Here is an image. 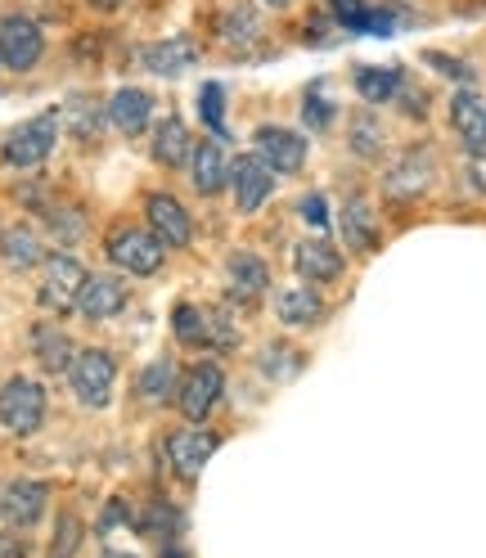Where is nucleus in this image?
<instances>
[{"mask_svg":"<svg viewBox=\"0 0 486 558\" xmlns=\"http://www.w3.org/2000/svg\"><path fill=\"white\" fill-rule=\"evenodd\" d=\"M104 257L126 275H158L162 262H167V243L149 226L122 221V226L109 230V239H104Z\"/></svg>","mask_w":486,"mask_h":558,"instance_id":"f257e3e1","label":"nucleus"},{"mask_svg":"<svg viewBox=\"0 0 486 558\" xmlns=\"http://www.w3.org/2000/svg\"><path fill=\"white\" fill-rule=\"evenodd\" d=\"M59 122H63V109H41L37 118L19 122L5 135V145H0V158H5L10 167H19V171L41 167L59 145Z\"/></svg>","mask_w":486,"mask_h":558,"instance_id":"f03ea898","label":"nucleus"},{"mask_svg":"<svg viewBox=\"0 0 486 558\" xmlns=\"http://www.w3.org/2000/svg\"><path fill=\"white\" fill-rule=\"evenodd\" d=\"M68 383H73V397L86 410H104L118 388V356L104 352V347H86V352H77L73 365H68Z\"/></svg>","mask_w":486,"mask_h":558,"instance_id":"7ed1b4c3","label":"nucleus"},{"mask_svg":"<svg viewBox=\"0 0 486 558\" xmlns=\"http://www.w3.org/2000/svg\"><path fill=\"white\" fill-rule=\"evenodd\" d=\"M0 424H5V433H14V437L41 433V424H46V388L37 378L14 374L5 388H0Z\"/></svg>","mask_w":486,"mask_h":558,"instance_id":"20e7f679","label":"nucleus"},{"mask_svg":"<svg viewBox=\"0 0 486 558\" xmlns=\"http://www.w3.org/2000/svg\"><path fill=\"white\" fill-rule=\"evenodd\" d=\"M46 54V32L37 19L27 14H10L0 19V63L10 68V73H27V68H37Z\"/></svg>","mask_w":486,"mask_h":558,"instance_id":"39448f33","label":"nucleus"},{"mask_svg":"<svg viewBox=\"0 0 486 558\" xmlns=\"http://www.w3.org/2000/svg\"><path fill=\"white\" fill-rule=\"evenodd\" d=\"M46 275H41V289H37V302L46 311H54V316H63V311H77V298H82V284H86V270L77 257L68 253H54L41 262Z\"/></svg>","mask_w":486,"mask_h":558,"instance_id":"423d86ee","label":"nucleus"},{"mask_svg":"<svg viewBox=\"0 0 486 558\" xmlns=\"http://www.w3.org/2000/svg\"><path fill=\"white\" fill-rule=\"evenodd\" d=\"M217 446H221L217 433H203V428H171V433L162 437V456H167L171 473L185 477V482H194V477L207 469V460L217 456Z\"/></svg>","mask_w":486,"mask_h":558,"instance_id":"0eeeda50","label":"nucleus"},{"mask_svg":"<svg viewBox=\"0 0 486 558\" xmlns=\"http://www.w3.org/2000/svg\"><path fill=\"white\" fill-rule=\"evenodd\" d=\"M221 392H226V374H221V365L198 361V365L181 378L177 405H181V414L190 418V424H203V418L221 405Z\"/></svg>","mask_w":486,"mask_h":558,"instance_id":"6e6552de","label":"nucleus"},{"mask_svg":"<svg viewBox=\"0 0 486 558\" xmlns=\"http://www.w3.org/2000/svg\"><path fill=\"white\" fill-rule=\"evenodd\" d=\"M253 149L275 177H297V171L306 167V140L297 131H289V126H275V122L257 126L253 131Z\"/></svg>","mask_w":486,"mask_h":558,"instance_id":"1a4fd4ad","label":"nucleus"},{"mask_svg":"<svg viewBox=\"0 0 486 558\" xmlns=\"http://www.w3.org/2000/svg\"><path fill=\"white\" fill-rule=\"evenodd\" d=\"M145 217H149V230L167 243V248H190V239H194V217H190V207L177 198V194H149L145 198Z\"/></svg>","mask_w":486,"mask_h":558,"instance_id":"9d476101","label":"nucleus"},{"mask_svg":"<svg viewBox=\"0 0 486 558\" xmlns=\"http://www.w3.org/2000/svg\"><path fill=\"white\" fill-rule=\"evenodd\" d=\"M230 190H234V207H239V213L253 217L257 207L270 198V190H275V171L257 154H243V158L230 162Z\"/></svg>","mask_w":486,"mask_h":558,"instance_id":"9b49d317","label":"nucleus"},{"mask_svg":"<svg viewBox=\"0 0 486 558\" xmlns=\"http://www.w3.org/2000/svg\"><path fill=\"white\" fill-rule=\"evenodd\" d=\"M46 505H50V486L37 477H19L0 492V518H5L10 527H32V522H41Z\"/></svg>","mask_w":486,"mask_h":558,"instance_id":"f8f14e48","label":"nucleus"},{"mask_svg":"<svg viewBox=\"0 0 486 558\" xmlns=\"http://www.w3.org/2000/svg\"><path fill=\"white\" fill-rule=\"evenodd\" d=\"M126 284L118 275H86V284H82V298H77V311L90 320V325H104V320H113L126 311Z\"/></svg>","mask_w":486,"mask_h":558,"instance_id":"ddd939ff","label":"nucleus"},{"mask_svg":"<svg viewBox=\"0 0 486 558\" xmlns=\"http://www.w3.org/2000/svg\"><path fill=\"white\" fill-rule=\"evenodd\" d=\"M270 289V270L257 253H234L226 262V298L239 302V306H253L262 302V293Z\"/></svg>","mask_w":486,"mask_h":558,"instance_id":"4468645a","label":"nucleus"},{"mask_svg":"<svg viewBox=\"0 0 486 558\" xmlns=\"http://www.w3.org/2000/svg\"><path fill=\"white\" fill-rule=\"evenodd\" d=\"M198 41L194 37H167V41H154L141 50V63H145V73L154 77H181L190 73V68L198 63Z\"/></svg>","mask_w":486,"mask_h":558,"instance_id":"2eb2a0df","label":"nucleus"},{"mask_svg":"<svg viewBox=\"0 0 486 558\" xmlns=\"http://www.w3.org/2000/svg\"><path fill=\"white\" fill-rule=\"evenodd\" d=\"M433 177H437V167H433V154H424V149H410L392 171H388V181H384V190H388V198H401V203H410V198H420V194H428V185H433Z\"/></svg>","mask_w":486,"mask_h":558,"instance_id":"dca6fc26","label":"nucleus"},{"mask_svg":"<svg viewBox=\"0 0 486 558\" xmlns=\"http://www.w3.org/2000/svg\"><path fill=\"white\" fill-rule=\"evenodd\" d=\"M450 126L460 131L464 149L482 158V154H486V95L460 90L455 99H450Z\"/></svg>","mask_w":486,"mask_h":558,"instance_id":"f3484780","label":"nucleus"},{"mask_svg":"<svg viewBox=\"0 0 486 558\" xmlns=\"http://www.w3.org/2000/svg\"><path fill=\"white\" fill-rule=\"evenodd\" d=\"M109 122H113L126 140L145 135L149 122H154V95L141 90V86H122V90L109 99Z\"/></svg>","mask_w":486,"mask_h":558,"instance_id":"a211bd4d","label":"nucleus"},{"mask_svg":"<svg viewBox=\"0 0 486 558\" xmlns=\"http://www.w3.org/2000/svg\"><path fill=\"white\" fill-rule=\"evenodd\" d=\"M293 266L306 284H333L342 275V253L333 248L329 239H302L293 248Z\"/></svg>","mask_w":486,"mask_h":558,"instance_id":"6ab92c4d","label":"nucleus"},{"mask_svg":"<svg viewBox=\"0 0 486 558\" xmlns=\"http://www.w3.org/2000/svg\"><path fill=\"white\" fill-rule=\"evenodd\" d=\"M275 316H280V325H289V329H316L325 320V298L306 284L280 289L275 293Z\"/></svg>","mask_w":486,"mask_h":558,"instance_id":"aec40b11","label":"nucleus"},{"mask_svg":"<svg viewBox=\"0 0 486 558\" xmlns=\"http://www.w3.org/2000/svg\"><path fill=\"white\" fill-rule=\"evenodd\" d=\"M190 171H194V190L207 194V198L230 190V158H226V149L217 145V140H203V145H194Z\"/></svg>","mask_w":486,"mask_h":558,"instance_id":"412c9836","label":"nucleus"},{"mask_svg":"<svg viewBox=\"0 0 486 558\" xmlns=\"http://www.w3.org/2000/svg\"><path fill=\"white\" fill-rule=\"evenodd\" d=\"M154 162L158 167H181V162H190V154H194V140H190V126H185V118H162L158 126H154Z\"/></svg>","mask_w":486,"mask_h":558,"instance_id":"4be33fe9","label":"nucleus"},{"mask_svg":"<svg viewBox=\"0 0 486 558\" xmlns=\"http://www.w3.org/2000/svg\"><path fill=\"white\" fill-rule=\"evenodd\" d=\"M217 37H221L230 50L253 46V41L262 37V14L248 5V0H230L226 14H221V23H217Z\"/></svg>","mask_w":486,"mask_h":558,"instance_id":"5701e85b","label":"nucleus"},{"mask_svg":"<svg viewBox=\"0 0 486 558\" xmlns=\"http://www.w3.org/2000/svg\"><path fill=\"white\" fill-rule=\"evenodd\" d=\"M342 234L352 243V253H374L378 248V221H374V207L356 194L342 203Z\"/></svg>","mask_w":486,"mask_h":558,"instance_id":"b1692460","label":"nucleus"},{"mask_svg":"<svg viewBox=\"0 0 486 558\" xmlns=\"http://www.w3.org/2000/svg\"><path fill=\"white\" fill-rule=\"evenodd\" d=\"M177 388H181V374L171 361H149L141 369V378H135V397H141L145 405H167L177 401Z\"/></svg>","mask_w":486,"mask_h":558,"instance_id":"393cba45","label":"nucleus"},{"mask_svg":"<svg viewBox=\"0 0 486 558\" xmlns=\"http://www.w3.org/2000/svg\"><path fill=\"white\" fill-rule=\"evenodd\" d=\"M32 352H37V361H41V369H50V374H63L68 365H73V338H68L59 325H37L32 329Z\"/></svg>","mask_w":486,"mask_h":558,"instance_id":"a878e982","label":"nucleus"},{"mask_svg":"<svg viewBox=\"0 0 486 558\" xmlns=\"http://www.w3.org/2000/svg\"><path fill=\"white\" fill-rule=\"evenodd\" d=\"M329 10L342 27H352V32H374V37H388V32L397 27V19L388 10H369L365 0H329Z\"/></svg>","mask_w":486,"mask_h":558,"instance_id":"bb28decb","label":"nucleus"},{"mask_svg":"<svg viewBox=\"0 0 486 558\" xmlns=\"http://www.w3.org/2000/svg\"><path fill=\"white\" fill-rule=\"evenodd\" d=\"M0 253H5L10 270H32V266L46 262V248H41L37 230H27V226H14L5 239H0Z\"/></svg>","mask_w":486,"mask_h":558,"instance_id":"cd10ccee","label":"nucleus"},{"mask_svg":"<svg viewBox=\"0 0 486 558\" xmlns=\"http://www.w3.org/2000/svg\"><path fill=\"white\" fill-rule=\"evenodd\" d=\"M401 68H356V90L365 104H388L401 90Z\"/></svg>","mask_w":486,"mask_h":558,"instance_id":"c85d7f7f","label":"nucleus"},{"mask_svg":"<svg viewBox=\"0 0 486 558\" xmlns=\"http://www.w3.org/2000/svg\"><path fill=\"white\" fill-rule=\"evenodd\" d=\"M171 329H177L181 347H190V352H203V347H207V306L181 302L177 311H171Z\"/></svg>","mask_w":486,"mask_h":558,"instance_id":"c756f323","label":"nucleus"},{"mask_svg":"<svg viewBox=\"0 0 486 558\" xmlns=\"http://www.w3.org/2000/svg\"><path fill=\"white\" fill-rule=\"evenodd\" d=\"M347 145H352L356 158H378V154H384V145H388V131H384V122H378L374 113H361V118L352 122V135H347Z\"/></svg>","mask_w":486,"mask_h":558,"instance_id":"7c9ffc66","label":"nucleus"},{"mask_svg":"<svg viewBox=\"0 0 486 558\" xmlns=\"http://www.w3.org/2000/svg\"><path fill=\"white\" fill-rule=\"evenodd\" d=\"M234 342H239V329L230 320V311L207 306V352H230Z\"/></svg>","mask_w":486,"mask_h":558,"instance_id":"2f4dec72","label":"nucleus"},{"mask_svg":"<svg viewBox=\"0 0 486 558\" xmlns=\"http://www.w3.org/2000/svg\"><path fill=\"white\" fill-rule=\"evenodd\" d=\"M297 369H302V352H293V347L270 342L266 352H262V374L266 378H293Z\"/></svg>","mask_w":486,"mask_h":558,"instance_id":"473e14b6","label":"nucleus"},{"mask_svg":"<svg viewBox=\"0 0 486 558\" xmlns=\"http://www.w3.org/2000/svg\"><path fill=\"white\" fill-rule=\"evenodd\" d=\"M77 545H82V518H77V513H59L50 558H73V554H77Z\"/></svg>","mask_w":486,"mask_h":558,"instance_id":"72a5a7b5","label":"nucleus"},{"mask_svg":"<svg viewBox=\"0 0 486 558\" xmlns=\"http://www.w3.org/2000/svg\"><path fill=\"white\" fill-rule=\"evenodd\" d=\"M226 90L217 86V82H207L203 90H198V113H203V122L212 126V135H226Z\"/></svg>","mask_w":486,"mask_h":558,"instance_id":"f704fd0d","label":"nucleus"},{"mask_svg":"<svg viewBox=\"0 0 486 558\" xmlns=\"http://www.w3.org/2000/svg\"><path fill=\"white\" fill-rule=\"evenodd\" d=\"M297 213H302V221H306V226L329 230V203H325V194H306V198L297 203Z\"/></svg>","mask_w":486,"mask_h":558,"instance_id":"c9c22d12","label":"nucleus"},{"mask_svg":"<svg viewBox=\"0 0 486 558\" xmlns=\"http://www.w3.org/2000/svg\"><path fill=\"white\" fill-rule=\"evenodd\" d=\"M302 118H306V126L325 131V126L333 122V104H329V99H316V90H311V95H306V109H302Z\"/></svg>","mask_w":486,"mask_h":558,"instance_id":"e433bc0d","label":"nucleus"},{"mask_svg":"<svg viewBox=\"0 0 486 558\" xmlns=\"http://www.w3.org/2000/svg\"><path fill=\"white\" fill-rule=\"evenodd\" d=\"M424 59H428L433 68H441V73H446V77H460V82H469V77H473V73H469V68H464L460 59H450V54H437V50H428Z\"/></svg>","mask_w":486,"mask_h":558,"instance_id":"4c0bfd02","label":"nucleus"},{"mask_svg":"<svg viewBox=\"0 0 486 558\" xmlns=\"http://www.w3.org/2000/svg\"><path fill=\"white\" fill-rule=\"evenodd\" d=\"M126 0H90V10H122Z\"/></svg>","mask_w":486,"mask_h":558,"instance_id":"58836bf2","label":"nucleus"},{"mask_svg":"<svg viewBox=\"0 0 486 558\" xmlns=\"http://www.w3.org/2000/svg\"><path fill=\"white\" fill-rule=\"evenodd\" d=\"M266 5H270V10H289V5H293V0H266Z\"/></svg>","mask_w":486,"mask_h":558,"instance_id":"ea45409f","label":"nucleus"},{"mask_svg":"<svg viewBox=\"0 0 486 558\" xmlns=\"http://www.w3.org/2000/svg\"><path fill=\"white\" fill-rule=\"evenodd\" d=\"M162 558H185V554H181V549H167V554H162Z\"/></svg>","mask_w":486,"mask_h":558,"instance_id":"a19ab883","label":"nucleus"},{"mask_svg":"<svg viewBox=\"0 0 486 558\" xmlns=\"http://www.w3.org/2000/svg\"><path fill=\"white\" fill-rule=\"evenodd\" d=\"M104 558H135V554H118V549H113V554H104Z\"/></svg>","mask_w":486,"mask_h":558,"instance_id":"79ce46f5","label":"nucleus"}]
</instances>
